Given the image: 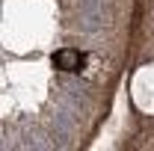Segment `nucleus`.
Masks as SVG:
<instances>
[{
  "label": "nucleus",
  "instance_id": "nucleus-1",
  "mask_svg": "<svg viewBox=\"0 0 154 151\" xmlns=\"http://www.w3.org/2000/svg\"><path fill=\"white\" fill-rule=\"evenodd\" d=\"M51 62H54V68H59V71L74 74V71H80V68H83L86 57H83L80 51H74V48H62V51H57V54L51 57Z\"/></svg>",
  "mask_w": 154,
  "mask_h": 151
}]
</instances>
